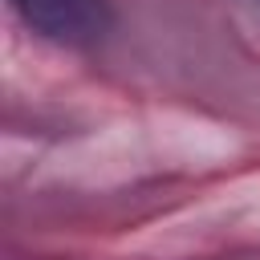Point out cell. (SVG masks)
<instances>
[{"label": "cell", "instance_id": "1", "mask_svg": "<svg viewBox=\"0 0 260 260\" xmlns=\"http://www.w3.org/2000/svg\"><path fill=\"white\" fill-rule=\"evenodd\" d=\"M16 16L45 41L93 45L110 28V0H12Z\"/></svg>", "mask_w": 260, "mask_h": 260}]
</instances>
